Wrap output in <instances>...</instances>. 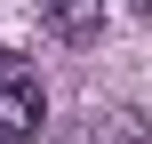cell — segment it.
<instances>
[{"label":"cell","mask_w":152,"mask_h":144,"mask_svg":"<svg viewBox=\"0 0 152 144\" xmlns=\"http://www.w3.org/2000/svg\"><path fill=\"white\" fill-rule=\"evenodd\" d=\"M48 120V88L40 80H8L0 88V144H32Z\"/></svg>","instance_id":"obj_1"},{"label":"cell","mask_w":152,"mask_h":144,"mask_svg":"<svg viewBox=\"0 0 152 144\" xmlns=\"http://www.w3.org/2000/svg\"><path fill=\"white\" fill-rule=\"evenodd\" d=\"M40 16H48V32L72 40V48H88V40L104 32V0H40Z\"/></svg>","instance_id":"obj_2"},{"label":"cell","mask_w":152,"mask_h":144,"mask_svg":"<svg viewBox=\"0 0 152 144\" xmlns=\"http://www.w3.org/2000/svg\"><path fill=\"white\" fill-rule=\"evenodd\" d=\"M88 144H152V136H144V120H136V112H96Z\"/></svg>","instance_id":"obj_3"},{"label":"cell","mask_w":152,"mask_h":144,"mask_svg":"<svg viewBox=\"0 0 152 144\" xmlns=\"http://www.w3.org/2000/svg\"><path fill=\"white\" fill-rule=\"evenodd\" d=\"M8 80H32V72H24V48H0V88H8Z\"/></svg>","instance_id":"obj_4"}]
</instances>
